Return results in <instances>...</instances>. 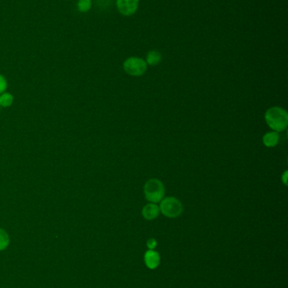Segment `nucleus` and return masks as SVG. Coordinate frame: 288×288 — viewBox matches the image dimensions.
Segmentation results:
<instances>
[{"label":"nucleus","instance_id":"nucleus-1","mask_svg":"<svg viewBox=\"0 0 288 288\" xmlns=\"http://www.w3.org/2000/svg\"><path fill=\"white\" fill-rule=\"evenodd\" d=\"M265 122L275 132H282L287 127L288 114L285 110L274 107L267 110L265 115Z\"/></svg>","mask_w":288,"mask_h":288},{"label":"nucleus","instance_id":"nucleus-2","mask_svg":"<svg viewBox=\"0 0 288 288\" xmlns=\"http://www.w3.org/2000/svg\"><path fill=\"white\" fill-rule=\"evenodd\" d=\"M146 199L152 203H160L165 196V186L158 179H151L145 184Z\"/></svg>","mask_w":288,"mask_h":288},{"label":"nucleus","instance_id":"nucleus-3","mask_svg":"<svg viewBox=\"0 0 288 288\" xmlns=\"http://www.w3.org/2000/svg\"><path fill=\"white\" fill-rule=\"evenodd\" d=\"M147 63L141 57H130L123 62V70L128 75L139 77L147 70Z\"/></svg>","mask_w":288,"mask_h":288},{"label":"nucleus","instance_id":"nucleus-4","mask_svg":"<svg viewBox=\"0 0 288 288\" xmlns=\"http://www.w3.org/2000/svg\"><path fill=\"white\" fill-rule=\"evenodd\" d=\"M160 212L167 218H178L183 213V205L180 201L173 197L163 198L161 201Z\"/></svg>","mask_w":288,"mask_h":288},{"label":"nucleus","instance_id":"nucleus-5","mask_svg":"<svg viewBox=\"0 0 288 288\" xmlns=\"http://www.w3.org/2000/svg\"><path fill=\"white\" fill-rule=\"evenodd\" d=\"M139 0H116L118 12L123 16H132L139 9Z\"/></svg>","mask_w":288,"mask_h":288},{"label":"nucleus","instance_id":"nucleus-6","mask_svg":"<svg viewBox=\"0 0 288 288\" xmlns=\"http://www.w3.org/2000/svg\"><path fill=\"white\" fill-rule=\"evenodd\" d=\"M144 260L147 267L150 269H156L160 265V254L158 252L155 251L154 249H149L145 254Z\"/></svg>","mask_w":288,"mask_h":288},{"label":"nucleus","instance_id":"nucleus-7","mask_svg":"<svg viewBox=\"0 0 288 288\" xmlns=\"http://www.w3.org/2000/svg\"><path fill=\"white\" fill-rule=\"evenodd\" d=\"M160 214V208L156 203H149L142 209V216L147 220H154Z\"/></svg>","mask_w":288,"mask_h":288},{"label":"nucleus","instance_id":"nucleus-8","mask_svg":"<svg viewBox=\"0 0 288 288\" xmlns=\"http://www.w3.org/2000/svg\"><path fill=\"white\" fill-rule=\"evenodd\" d=\"M279 139H280V136L277 132L273 131V132L265 133L263 137V143L267 148H274L279 143Z\"/></svg>","mask_w":288,"mask_h":288},{"label":"nucleus","instance_id":"nucleus-9","mask_svg":"<svg viewBox=\"0 0 288 288\" xmlns=\"http://www.w3.org/2000/svg\"><path fill=\"white\" fill-rule=\"evenodd\" d=\"M162 61H163V55L159 51L152 50L147 53V59H146L147 65L157 66L161 63Z\"/></svg>","mask_w":288,"mask_h":288},{"label":"nucleus","instance_id":"nucleus-10","mask_svg":"<svg viewBox=\"0 0 288 288\" xmlns=\"http://www.w3.org/2000/svg\"><path fill=\"white\" fill-rule=\"evenodd\" d=\"M14 102V96L12 93L5 92L0 94V107H10L12 106Z\"/></svg>","mask_w":288,"mask_h":288},{"label":"nucleus","instance_id":"nucleus-11","mask_svg":"<svg viewBox=\"0 0 288 288\" xmlns=\"http://www.w3.org/2000/svg\"><path fill=\"white\" fill-rule=\"evenodd\" d=\"M92 8V0H78L77 10L81 13H87Z\"/></svg>","mask_w":288,"mask_h":288},{"label":"nucleus","instance_id":"nucleus-12","mask_svg":"<svg viewBox=\"0 0 288 288\" xmlns=\"http://www.w3.org/2000/svg\"><path fill=\"white\" fill-rule=\"evenodd\" d=\"M10 244V237L7 232L3 229H0V251L5 250Z\"/></svg>","mask_w":288,"mask_h":288},{"label":"nucleus","instance_id":"nucleus-13","mask_svg":"<svg viewBox=\"0 0 288 288\" xmlns=\"http://www.w3.org/2000/svg\"><path fill=\"white\" fill-rule=\"evenodd\" d=\"M8 88V82L6 80V77L0 74V94L5 93Z\"/></svg>","mask_w":288,"mask_h":288},{"label":"nucleus","instance_id":"nucleus-14","mask_svg":"<svg viewBox=\"0 0 288 288\" xmlns=\"http://www.w3.org/2000/svg\"><path fill=\"white\" fill-rule=\"evenodd\" d=\"M157 245V240L155 239H150L148 241H147V247L149 248L150 249H154Z\"/></svg>","mask_w":288,"mask_h":288},{"label":"nucleus","instance_id":"nucleus-15","mask_svg":"<svg viewBox=\"0 0 288 288\" xmlns=\"http://www.w3.org/2000/svg\"><path fill=\"white\" fill-rule=\"evenodd\" d=\"M281 179H282V182L284 183L285 185H286V183H287V171L285 170L284 173H283L282 175H281Z\"/></svg>","mask_w":288,"mask_h":288}]
</instances>
